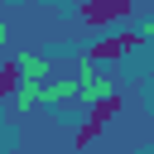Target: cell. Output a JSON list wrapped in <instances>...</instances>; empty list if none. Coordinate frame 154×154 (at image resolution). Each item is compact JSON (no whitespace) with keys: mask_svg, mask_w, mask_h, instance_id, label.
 I'll use <instances>...</instances> for the list:
<instances>
[{"mask_svg":"<svg viewBox=\"0 0 154 154\" xmlns=\"http://www.w3.org/2000/svg\"><path fill=\"white\" fill-rule=\"evenodd\" d=\"M111 116H120V96H116V91H106V96H96V101H91V111H87V120L77 125V140H72V144H77V149H87V144L111 125Z\"/></svg>","mask_w":154,"mask_h":154,"instance_id":"1","label":"cell"},{"mask_svg":"<svg viewBox=\"0 0 154 154\" xmlns=\"http://www.w3.org/2000/svg\"><path fill=\"white\" fill-rule=\"evenodd\" d=\"M77 14H82V24H91V29H111V24H120V19L135 14V0H82Z\"/></svg>","mask_w":154,"mask_h":154,"instance_id":"2","label":"cell"},{"mask_svg":"<svg viewBox=\"0 0 154 154\" xmlns=\"http://www.w3.org/2000/svg\"><path fill=\"white\" fill-rule=\"evenodd\" d=\"M135 43H140V34H135V29H120L116 38H106V43H91V58H96V63H120V58H125Z\"/></svg>","mask_w":154,"mask_h":154,"instance_id":"3","label":"cell"},{"mask_svg":"<svg viewBox=\"0 0 154 154\" xmlns=\"http://www.w3.org/2000/svg\"><path fill=\"white\" fill-rule=\"evenodd\" d=\"M19 82H24V77H19V63H0V101H10Z\"/></svg>","mask_w":154,"mask_h":154,"instance_id":"4","label":"cell"},{"mask_svg":"<svg viewBox=\"0 0 154 154\" xmlns=\"http://www.w3.org/2000/svg\"><path fill=\"white\" fill-rule=\"evenodd\" d=\"M19 72H29V82H38V77L48 72V63H43V58H19Z\"/></svg>","mask_w":154,"mask_h":154,"instance_id":"5","label":"cell"},{"mask_svg":"<svg viewBox=\"0 0 154 154\" xmlns=\"http://www.w3.org/2000/svg\"><path fill=\"white\" fill-rule=\"evenodd\" d=\"M5 38H10V34H5V24H0V43H5Z\"/></svg>","mask_w":154,"mask_h":154,"instance_id":"6","label":"cell"}]
</instances>
